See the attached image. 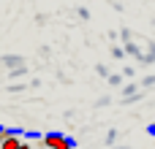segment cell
<instances>
[{"instance_id": "277c9868", "label": "cell", "mask_w": 155, "mask_h": 149, "mask_svg": "<svg viewBox=\"0 0 155 149\" xmlns=\"http://www.w3.org/2000/svg\"><path fill=\"white\" fill-rule=\"evenodd\" d=\"M136 92H139V90H136V84H125V87H123V95H125V100H128V98H136Z\"/></svg>"}, {"instance_id": "7a4b0ae2", "label": "cell", "mask_w": 155, "mask_h": 149, "mask_svg": "<svg viewBox=\"0 0 155 149\" xmlns=\"http://www.w3.org/2000/svg\"><path fill=\"white\" fill-rule=\"evenodd\" d=\"M22 144H25V141H22V138H19L16 133H11V136H8V138L3 141V147H0V149H19Z\"/></svg>"}, {"instance_id": "6da1fadb", "label": "cell", "mask_w": 155, "mask_h": 149, "mask_svg": "<svg viewBox=\"0 0 155 149\" xmlns=\"http://www.w3.org/2000/svg\"><path fill=\"white\" fill-rule=\"evenodd\" d=\"M3 65H8V71L25 68V57H19V54H8V57H3Z\"/></svg>"}, {"instance_id": "ba28073f", "label": "cell", "mask_w": 155, "mask_h": 149, "mask_svg": "<svg viewBox=\"0 0 155 149\" xmlns=\"http://www.w3.org/2000/svg\"><path fill=\"white\" fill-rule=\"evenodd\" d=\"M114 141H117V130H109V133H106V144H109V147H112V144H114Z\"/></svg>"}, {"instance_id": "5bb4252c", "label": "cell", "mask_w": 155, "mask_h": 149, "mask_svg": "<svg viewBox=\"0 0 155 149\" xmlns=\"http://www.w3.org/2000/svg\"><path fill=\"white\" fill-rule=\"evenodd\" d=\"M19 149H27V144H22V147H19Z\"/></svg>"}, {"instance_id": "7c38bea8", "label": "cell", "mask_w": 155, "mask_h": 149, "mask_svg": "<svg viewBox=\"0 0 155 149\" xmlns=\"http://www.w3.org/2000/svg\"><path fill=\"white\" fill-rule=\"evenodd\" d=\"M150 136H155V122H153V125H150Z\"/></svg>"}, {"instance_id": "5b68a950", "label": "cell", "mask_w": 155, "mask_h": 149, "mask_svg": "<svg viewBox=\"0 0 155 149\" xmlns=\"http://www.w3.org/2000/svg\"><path fill=\"white\" fill-rule=\"evenodd\" d=\"M109 84H112V87H120V84H123V73H112V76H109Z\"/></svg>"}, {"instance_id": "8fae6325", "label": "cell", "mask_w": 155, "mask_h": 149, "mask_svg": "<svg viewBox=\"0 0 155 149\" xmlns=\"http://www.w3.org/2000/svg\"><path fill=\"white\" fill-rule=\"evenodd\" d=\"M150 84H155V76H144V81H142V87H150Z\"/></svg>"}, {"instance_id": "8992f818", "label": "cell", "mask_w": 155, "mask_h": 149, "mask_svg": "<svg viewBox=\"0 0 155 149\" xmlns=\"http://www.w3.org/2000/svg\"><path fill=\"white\" fill-rule=\"evenodd\" d=\"M11 133H14L11 128H3V125H0V147H3V141H5V138H8Z\"/></svg>"}, {"instance_id": "4fadbf2b", "label": "cell", "mask_w": 155, "mask_h": 149, "mask_svg": "<svg viewBox=\"0 0 155 149\" xmlns=\"http://www.w3.org/2000/svg\"><path fill=\"white\" fill-rule=\"evenodd\" d=\"M27 149H38V147H35V144H27Z\"/></svg>"}, {"instance_id": "9c48e42d", "label": "cell", "mask_w": 155, "mask_h": 149, "mask_svg": "<svg viewBox=\"0 0 155 149\" xmlns=\"http://www.w3.org/2000/svg\"><path fill=\"white\" fill-rule=\"evenodd\" d=\"M22 73H25V68H16V71H8V76H11V79H19Z\"/></svg>"}, {"instance_id": "30bf717a", "label": "cell", "mask_w": 155, "mask_h": 149, "mask_svg": "<svg viewBox=\"0 0 155 149\" xmlns=\"http://www.w3.org/2000/svg\"><path fill=\"white\" fill-rule=\"evenodd\" d=\"M95 71H98V73H101V76H106V79H109V76H112V73H109V71H106V65H95Z\"/></svg>"}, {"instance_id": "3957f363", "label": "cell", "mask_w": 155, "mask_h": 149, "mask_svg": "<svg viewBox=\"0 0 155 149\" xmlns=\"http://www.w3.org/2000/svg\"><path fill=\"white\" fill-rule=\"evenodd\" d=\"M123 49H125V54H134V57H139V60L144 57V54H142V49H139V46H136L134 41H128V43H125Z\"/></svg>"}, {"instance_id": "52a82bcc", "label": "cell", "mask_w": 155, "mask_h": 149, "mask_svg": "<svg viewBox=\"0 0 155 149\" xmlns=\"http://www.w3.org/2000/svg\"><path fill=\"white\" fill-rule=\"evenodd\" d=\"M112 57H114V60H123V57H125V49L114 46V49H112Z\"/></svg>"}]
</instances>
